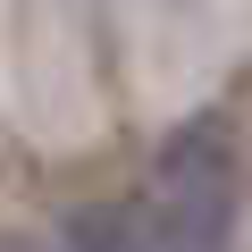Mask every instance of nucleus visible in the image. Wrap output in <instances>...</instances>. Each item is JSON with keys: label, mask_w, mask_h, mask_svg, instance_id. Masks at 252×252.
Listing matches in <instances>:
<instances>
[{"label": "nucleus", "mask_w": 252, "mask_h": 252, "mask_svg": "<svg viewBox=\"0 0 252 252\" xmlns=\"http://www.w3.org/2000/svg\"><path fill=\"white\" fill-rule=\"evenodd\" d=\"M152 219L168 227L177 252H227L235 235V202H244V160L227 118H185L152 160Z\"/></svg>", "instance_id": "obj_1"}, {"label": "nucleus", "mask_w": 252, "mask_h": 252, "mask_svg": "<svg viewBox=\"0 0 252 252\" xmlns=\"http://www.w3.org/2000/svg\"><path fill=\"white\" fill-rule=\"evenodd\" d=\"M59 244H67V252H177V244H168V227L152 219V202H118V210H76Z\"/></svg>", "instance_id": "obj_2"}, {"label": "nucleus", "mask_w": 252, "mask_h": 252, "mask_svg": "<svg viewBox=\"0 0 252 252\" xmlns=\"http://www.w3.org/2000/svg\"><path fill=\"white\" fill-rule=\"evenodd\" d=\"M0 252H67V244H42V235H0Z\"/></svg>", "instance_id": "obj_3"}]
</instances>
